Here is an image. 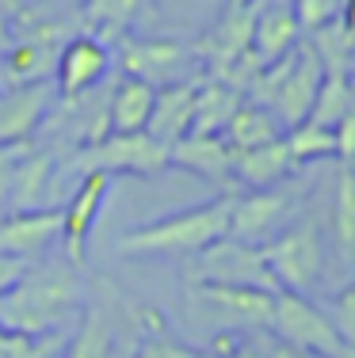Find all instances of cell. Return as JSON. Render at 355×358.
<instances>
[{"label": "cell", "mask_w": 355, "mask_h": 358, "mask_svg": "<svg viewBox=\"0 0 355 358\" xmlns=\"http://www.w3.org/2000/svg\"><path fill=\"white\" fill-rule=\"evenodd\" d=\"M264 263L272 271L279 289L291 294H306L317 286L321 267H325V244H321V229L317 221H298V225L283 229L279 236L260 244Z\"/></svg>", "instance_id": "5"}, {"label": "cell", "mask_w": 355, "mask_h": 358, "mask_svg": "<svg viewBox=\"0 0 355 358\" xmlns=\"http://www.w3.org/2000/svg\"><path fill=\"white\" fill-rule=\"evenodd\" d=\"M50 103H54L50 80L8 88L4 96H0V145H4V149H23L42 126Z\"/></svg>", "instance_id": "14"}, {"label": "cell", "mask_w": 355, "mask_h": 358, "mask_svg": "<svg viewBox=\"0 0 355 358\" xmlns=\"http://www.w3.org/2000/svg\"><path fill=\"white\" fill-rule=\"evenodd\" d=\"M191 355H195V351L183 347V343H176V339L149 336V339H141V347H138V355H134V358H191Z\"/></svg>", "instance_id": "32"}, {"label": "cell", "mask_w": 355, "mask_h": 358, "mask_svg": "<svg viewBox=\"0 0 355 358\" xmlns=\"http://www.w3.org/2000/svg\"><path fill=\"white\" fill-rule=\"evenodd\" d=\"M65 38L69 35H65L62 23H39V31H27L23 38H12V46L0 57V76H4V84L8 88H23V84L46 80Z\"/></svg>", "instance_id": "8"}, {"label": "cell", "mask_w": 355, "mask_h": 358, "mask_svg": "<svg viewBox=\"0 0 355 358\" xmlns=\"http://www.w3.org/2000/svg\"><path fill=\"white\" fill-rule=\"evenodd\" d=\"M333 236H336V248H340L344 263H351V252H355V176H351V164H344L340 176H336Z\"/></svg>", "instance_id": "27"}, {"label": "cell", "mask_w": 355, "mask_h": 358, "mask_svg": "<svg viewBox=\"0 0 355 358\" xmlns=\"http://www.w3.org/2000/svg\"><path fill=\"white\" fill-rule=\"evenodd\" d=\"M241 92L230 88L218 76H202L195 88V110H191V130L188 134H222L233 110L241 107Z\"/></svg>", "instance_id": "21"}, {"label": "cell", "mask_w": 355, "mask_h": 358, "mask_svg": "<svg viewBox=\"0 0 355 358\" xmlns=\"http://www.w3.org/2000/svg\"><path fill=\"white\" fill-rule=\"evenodd\" d=\"M23 152L20 149H4L0 145V202L8 199V183H12V168H15V160H20Z\"/></svg>", "instance_id": "36"}, {"label": "cell", "mask_w": 355, "mask_h": 358, "mask_svg": "<svg viewBox=\"0 0 355 358\" xmlns=\"http://www.w3.org/2000/svg\"><path fill=\"white\" fill-rule=\"evenodd\" d=\"M309 50L317 54L325 76H351V54H355V42H351V23L348 15H336L328 20L325 27L309 31Z\"/></svg>", "instance_id": "24"}, {"label": "cell", "mask_w": 355, "mask_h": 358, "mask_svg": "<svg viewBox=\"0 0 355 358\" xmlns=\"http://www.w3.org/2000/svg\"><path fill=\"white\" fill-rule=\"evenodd\" d=\"M77 168L81 172H107V176H160L168 168V149L149 138L146 130L107 134V138L84 145Z\"/></svg>", "instance_id": "7"}, {"label": "cell", "mask_w": 355, "mask_h": 358, "mask_svg": "<svg viewBox=\"0 0 355 358\" xmlns=\"http://www.w3.org/2000/svg\"><path fill=\"white\" fill-rule=\"evenodd\" d=\"M188 286H244V289H267V294L279 289L260 244H244L233 241V236H222V241L191 252Z\"/></svg>", "instance_id": "3"}, {"label": "cell", "mask_w": 355, "mask_h": 358, "mask_svg": "<svg viewBox=\"0 0 355 358\" xmlns=\"http://www.w3.org/2000/svg\"><path fill=\"white\" fill-rule=\"evenodd\" d=\"M294 172H298V168H294L283 138L267 141V145H256V149H237L233 152V187H244V191L279 187Z\"/></svg>", "instance_id": "18"}, {"label": "cell", "mask_w": 355, "mask_h": 358, "mask_svg": "<svg viewBox=\"0 0 355 358\" xmlns=\"http://www.w3.org/2000/svg\"><path fill=\"white\" fill-rule=\"evenodd\" d=\"M355 115V96H351V76H325L314 96V107H309L306 122L314 126H328L333 130L340 118Z\"/></svg>", "instance_id": "26"}, {"label": "cell", "mask_w": 355, "mask_h": 358, "mask_svg": "<svg viewBox=\"0 0 355 358\" xmlns=\"http://www.w3.org/2000/svg\"><path fill=\"white\" fill-rule=\"evenodd\" d=\"M31 263L27 259H12V255H0V294L4 289H12L15 282L23 278V271H27Z\"/></svg>", "instance_id": "35"}, {"label": "cell", "mask_w": 355, "mask_h": 358, "mask_svg": "<svg viewBox=\"0 0 355 358\" xmlns=\"http://www.w3.org/2000/svg\"><path fill=\"white\" fill-rule=\"evenodd\" d=\"M333 157L340 160V164H351V157H355V115L340 118V122L333 126Z\"/></svg>", "instance_id": "33"}, {"label": "cell", "mask_w": 355, "mask_h": 358, "mask_svg": "<svg viewBox=\"0 0 355 358\" xmlns=\"http://www.w3.org/2000/svg\"><path fill=\"white\" fill-rule=\"evenodd\" d=\"M222 138H225V145H230L233 152L237 149H256V145H267V141L283 138V126L275 122V115L267 107L241 99V107H237L233 118L225 122Z\"/></svg>", "instance_id": "23"}, {"label": "cell", "mask_w": 355, "mask_h": 358, "mask_svg": "<svg viewBox=\"0 0 355 358\" xmlns=\"http://www.w3.org/2000/svg\"><path fill=\"white\" fill-rule=\"evenodd\" d=\"M340 4H344V8H348V4H351V0H340Z\"/></svg>", "instance_id": "41"}, {"label": "cell", "mask_w": 355, "mask_h": 358, "mask_svg": "<svg viewBox=\"0 0 355 358\" xmlns=\"http://www.w3.org/2000/svg\"><path fill=\"white\" fill-rule=\"evenodd\" d=\"M244 4H256V0H225L222 8H244Z\"/></svg>", "instance_id": "38"}, {"label": "cell", "mask_w": 355, "mask_h": 358, "mask_svg": "<svg viewBox=\"0 0 355 358\" xmlns=\"http://www.w3.org/2000/svg\"><path fill=\"white\" fill-rule=\"evenodd\" d=\"M65 358H111V324H107V317L96 305L84 309L81 331H77V339H73Z\"/></svg>", "instance_id": "29"}, {"label": "cell", "mask_w": 355, "mask_h": 358, "mask_svg": "<svg viewBox=\"0 0 355 358\" xmlns=\"http://www.w3.org/2000/svg\"><path fill=\"white\" fill-rule=\"evenodd\" d=\"M146 4H149V8H153V0H146Z\"/></svg>", "instance_id": "42"}, {"label": "cell", "mask_w": 355, "mask_h": 358, "mask_svg": "<svg viewBox=\"0 0 355 358\" xmlns=\"http://www.w3.org/2000/svg\"><path fill=\"white\" fill-rule=\"evenodd\" d=\"M0 12H4V15H8V12H15V0H0Z\"/></svg>", "instance_id": "39"}, {"label": "cell", "mask_w": 355, "mask_h": 358, "mask_svg": "<svg viewBox=\"0 0 355 358\" xmlns=\"http://www.w3.org/2000/svg\"><path fill=\"white\" fill-rule=\"evenodd\" d=\"M81 305V282L73 263L27 267L12 289L0 294V331L15 339H35L54 331Z\"/></svg>", "instance_id": "1"}, {"label": "cell", "mask_w": 355, "mask_h": 358, "mask_svg": "<svg viewBox=\"0 0 355 358\" xmlns=\"http://www.w3.org/2000/svg\"><path fill=\"white\" fill-rule=\"evenodd\" d=\"M195 88L199 80H176L157 88L153 107H149V122L146 134L153 141H160L168 149L172 141H180L183 134L191 130V110H195Z\"/></svg>", "instance_id": "17"}, {"label": "cell", "mask_w": 355, "mask_h": 358, "mask_svg": "<svg viewBox=\"0 0 355 358\" xmlns=\"http://www.w3.org/2000/svg\"><path fill=\"white\" fill-rule=\"evenodd\" d=\"M230 194H218V199L202 202V206L180 210V214L157 217L149 225H138L130 233H123L115 241L118 255H130V259H141V255H191L207 244L222 241L230 233Z\"/></svg>", "instance_id": "2"}, {"label": "cell", "mask_w": 355, "mask_h": 358, "mask_svg": "<svg viewBox=\"0 0 355 358\" xmlns=\"http://www.w3.org/2000/svg\"><path fill=\"white\" fill-rule=\"evenodd\" d=\"M62 241V210H23L0 217V255L35 259Z\"/></svg>", "instance_id": "15"}, {"label": "cell", "mask_w": 355, "mask_h": 358, "mask_svg": "<svg viewBox=\"0 0 355 358\" xmlns=\"http://www.w3.org/2000/svg\"><path fill=\"white\" fill-rule=\"evenodd\" d=\"M50 187V160L46 157H20L12 168V183H8V199H12L15 214L39 206L46 199Z\"/></svg>", "instance_id": "25"}, {"label": "cell", "mask_w": 355, "mask_h": 358, "mask_svg": "<svg viewBox=\"0 0 355 358\" xmlns=\"http://www.w3.org/2000/svg\"><path fill=\"white\" fill-rule=\"evenodd\" d=\"M141 8H149L146 0H84V35H92L96 42H118L126 31L138 23Z\"/></svg>", "instance_id": "22"}, {"label": "cell", "mask_w": 355, "mask_h": 358, "mask_svg": "<svg viewBox=\"0 0 355 358\" xmlns=\"http://www.w3.org/2000/svg\"><path fill=\"white\" fill-rule=\"evenodd\" d=\"M111 69V50L92 35H69L54 57V80L62 99H77L92 92Z\"/></svg>", "instance_id": "11"}, {"label": "cell", "mask_w": 355, "mask_h": 358, "mask_svg": "<svg viewBox=\"0 0 355 358\" xmlns=\"http://www.w3.org/2000/svg\"><path fill=\"white\" fill-rule=\"evenodd\" d=\"M283 145L291 152L294 168L309 164V160H325L333 157V130L328 126H314V122H298L291 130H283Z\"/></svg>", "instance_id": "28"}, {"label": "cell", "mask_w": 355, "mask_h": 358, "mask_svg": "<svg viewBox=\"0 0 355 358\" xmlns=\"http://www.w3.org/2000/svg\"><path fill=\"white\" fill-rule=\"evenodd\" d=\"M302 42V31L294 23L291 4H260L256 23H252V54L260 57V65H272L283 54H291Z\"/></svg>", "instance_id": "19"}, {"label": "cell", "mask_w": 355, "mask_h": 358, "mask_svg": "<svg viewBox=\"0 0 355 358\" xmlns=\"http://www.w3.org/2000/svg\"><path fill=\"white\" fill-rule=\"evenodd\" d=\"M291 12H294L298 31L309 35V31L325 27V23L336 20V15H348V8H344L340 0H291Z\"/></svg>", "instance_id": "30"}, {"label": "cell", "mask_w": 355, "mask_h": 358, "mask_svg": "<svg viewBox=\"0 0 355 358\" xmlns=\"http://www.w3.org/2000/svg\"><path fill=\"white\" fill-rule=\"evenodd\" d=\"M157 88L146 80L123 76L115 84L111 99H107V134H138L149 122V107H153Z\"/></svg>", "instance_id": "20"}, {"label": "cell", "mask_w": 355, "mask_h": 358, "mask_svg": "<svg viewBox=\"0 0 355 358\" xmlns=\"http://www.w3.org/2000/svg\"><path fill=\"white\" fill-rule=\"evenodd\" d=\"M291 206H294L291 187H264V191L230 194V233L225 236L244 244H264V236H272V229L286 217Z\"/></svg>", "instance_id": "10"}, {"label": "cell", "mask_w": 355, "mask_h": 358, "mask_svg": "<svg viewBox=\"0 0 355 358\" xmlns=\"http://www.w3.org/2000/svg\"><path fill=\"white\" fill-rule=\"evenodd\" d=\"M325 317L333 320V328L340 331V339H348V343L355 347V286H344L340 294L333 297V305H328Z\"/></svg>", "instance_id": "31"}, {"label": "cell", "mask_w": 355, "mask_h": 358, "mask_svg": "<svg viewBox=\"0 0 355 358\" xmlns=\"http://www.w3.org/2000/svg\"><path fill=\"white\" fill-rule=\"evenodd\" d=\"M168 168H180L188 176L233 191V149L222 134H183L180 141L168 145Z\"/></svg>", "instance_id": "13"}, {"label": "cell", "mask_w": 355, "mask_h": 358, "mask_svg": "<svg viewBox=\"0 0 355 358\" xmlns=\"http://www.w3.org/2000/svg\"><path fill=\"white\" fill-rule=\"evenodd\" d=\"M8 46H12V23H8V15L0 12V57H4Z\"/></svg>", "instance_id": "37"}, {"label": "cell", "mask_w": 355, "mask_h": 358, "mask_svg": "<svg viewBox=\"0 0 355 358\" xmlns=\"http://www.w3.org/2000/svg\"><path fill=\"white\" fill-rule=\"evenodd\" d=\"M272 297L275 294H267V289L244 286H188V317L214 324L218 331L267 328Z\"/></svg>", "instance_id": "6"}, {"label": "cell", "mask_w": 355, "mask_h": 358, "mask_svg": "<svg viewBox=\"0 0 355 358\" xmlns=\"http://www.w3.org/2000/svg\"><path fill=\"white\" fill-rule=\"evenodd\" d=\"M191 358H222V355H214V351H195Z\"/></svg>", "instance_id": "40"}, {"label": "cell", "mask_w": 355, "mask_h": 358, "mask_svg": "<svg viewBox=\"0 0 355 358\" xmlns=\"http://www.w3.org/2000/svg\"><path fill=\"white\" fill-rule=\"evenodd\" d=\"M275 339L302 351H314L321 358H355V347L348 339H340V331L333 328V320L309 301L306 294H291V289H275L272 297V317H267Z\"/></svg>", "instance_id": "4"}, {"label": "cell", "mask_w": 355, "mask_h": 358, "mask_svg": "<svg viewBox=\"0 0 355 358\" xmlns=\"http://www.w3.org/2000/svg\"><path fill=\"white\" fill-rule=\"evenodd\" d=\"M260 351H264V358H321V355H314V351H302V347L283 343V339H275V336H267Z\"/></svg>", "instance_id": "34"}, {"label": "cell", "mask_w": 355, "mask_h": 358, "mask_svg": "<svg viewBox=\"0 0 355 358\" xmlns=\"http://www.w3.org/2000/svg\"><path fill=\"white\" fill-rule=\"evenodd\" d=\"M111 183H115V176H107V172H84L81 187L73 191V199L65 202L62 244H65V259H69L73 267H81L84 255H88L92 225H96V217H99V206H104L107 194H111Z\"/></svg>", "instance_id": "9"}, {"label": "cell", "mask_w": 355, "mask_h": 358, "mask_svg": "<svg viewBox=\"0 0 355 358\" xmlns=\"http://www.w3.org/2000/svg\"><path fill=\"white\" fill-rule=\"evenodd\" d=\"M191 62V50L172 38H130L123 46V73L134 80H146L153 88L176 84L172 76Z\"/></svg>", "instance_id": "16"}, {"label": "cell", "mask_w": 355, "mask_h": 358, "mask_svg": "<svg viewBox=\"0 0 355 358\" xmlns=\"http://www.w3.org/2000/svg\"><path fill=\"white\" fill-rule=\"evenodd\" d=\"M260 4L244 8H222V15L214 20V27L199 38L195 54L207 62V76H222L241 54L252 50V23H256Z\"/></svg>", "instance_id": "12"}]
</instances>
